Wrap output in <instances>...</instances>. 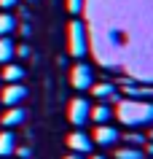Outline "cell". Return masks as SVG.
<instances>
[{
	"mask_svg": "<svg viewBox=\"0 0 153 159\" xmlns=\"http://www.w3.org/2000/svg\"><path fill=\"white\" fill-rule=\"evenodd\" d=\"M89 43L102 65L153 81V0H86Z\"/></svg>",
	"mask_w": 153,
	"mask_h": 159,
	"instance_id": "obj_1",
	"label": "cell"
},
{
	"mask_svg": "<svg viewBox=\"0 0 153 159\" xmlns=\"http://www.w3.org/2000/svg\"><path fill=\"white\" fill-rule=\"evenodd\" d=\"M116 119L126 127H151L153 124V100L142 97H121L116 102Z\"/></svg>",
	"mask_w": 153,
	"mask_h": 159,
	"instance_id": "obj_2",
	"label": "cell"
},
{
	"mask_svg": "<svg viewBox=\"0 0 153 159\" xmlns=\"http://www.w3.org/2000/svg\"><path fill=\"white\" fill-rule=\"evenodd\" d=\"M67 51H70V57H75V59H81L89 51V30L78 19L70 22V27H67Z\"/></svg>",
	"mask_w": 153,
	"mask_h": 159,
	"instance_id": "obj_3",
	"label": "cell"
},
{
	"mask_svg": "<svg viewBox=\"0 0 153 159\" xmlns=\"http://www.w3.org/2000/svg\"><path fill=\"white\" fill-rule=\"evenodd\" d=\"M89 111H91V102L86 100V97H73L67 105V119L70 124L75 127H83L86 121H89Z\"/></svg>",
	"mask_w": 153,
	"mask_h": 159,
	"instance_id": "obj_4",
	"label": "cell"
},
{
	"mask_svg": "<svg viewBox=\"0 0 153 159\" xmlns=\"http://www.w3.org/2000/svg\"><path fill=\"white\" fill-rule=\"evenodd\" d=\"M70 84L75 86V89H89V86L94 84V67L89 65V62H78L73 70H70Z\"/></svg>",
	"mask_w": 153,
	"mask_h": 159,
	"instance_id": "obj_5",
	"label": "cell"
},
{
	"mask_svg": "<svg viewBox=\"0 0 153 159\" xmlns=\"http://www.w3.org/2000/svg\"><path fill=\"white\" fill-rule=\"evenodd\" d=\"M27 97V86L22 84H6V89H3V94H0V102L3 105H19V102Z\"/></svg>",
	"mask_w": 153,
	"mask_h": 159,
	"instance_id": "obj_6",
	"label": "cell"
},
{
	"mask_svg": "<svg viewBox=\"0 0 153 159\" xmlns=\"http://www.w3.org/2000/svg\"><path fill=\"white\" fill-rule=\"evenodd\" d=\"M67 146H70L73 154H91V148H94L91 138L86 132H70L67 135Z\"/></svg>",
	"mask_w": 153,
	"mask_h": 159,
	"instance_id": "obj_7",
	"label": "cell"
},
{
	"mask_svg": "<svg viewBox=\"0 0 153 159\" xmlns=\"http://www.w3.org/2000/svg\"><path fill=\"white\" fill-rule=\"evenodd\" d=\"M118 138L121 132L110 124H97V129H94V143H100V146H116Z\"/></svg>",
	"mask_w": 153,
	"mask_h": 159,
	"instance_id": "obj_8",
	"label": "cell"
},
{
	"mask_svg": "<svg viewBox=\"0 0 153 159\" xmlns=\"http://www.w3.org/2000/svg\"><path fill=\"white\" fill-rule=\"evenodd\" d=\"M27 119V111L22 108V105H11L6 113H0V121H3V127H16V124H22Z\"/></svg>",
	"mask_w": 153,
	"mask_h": 159,
	"instance_id": "obj_9",
	"label": "cell"
},
{
	"mask_svg": "<svg viewBox=\"0 0 153 159\" xmlns=\"http://www.w3.org/2000/svg\"><path fill=\"white\" fill-rule=\"evenodd\" d=\"M89 119H94L97 124H108L113 119V108L110 102H100V105H91V111H89Z\"/></svg>",
	"mask_w": 153,
	"mask_h": 159,
	"instance_id": "obj_10",
	"label": "cell"
},
{
	"mask_svg": "<svg viewBox=\"0 0 153 159\" xmlns=\"http://www.w3.org/2000/svg\"><path fill=\"white\" fill-rule=\"evenodd\" d=\"M24 67L22 65H14V62H6V67H3V81L6 84H19L22 78H24Z\"/></svg>",
	"mask_w": 153,
	"mask_h": 159,
	"instance_id": "obj_11",
	"label": "cell"
},
{
	"mask_svg": "<svg viewBox=\"0 0 153 159\" xmlns=\"http://www.w3.org/2000/svg\"><path fill=\"white\" fill-rule=\"evenodd\" d=\"M14 51H16V43L11 41L8 35H0V65H6L14 59Z\"/></svg>",
	"mask_w": 153,
	"mask_h": 159,
	"instance_id": "obj_12",
	"label": "cell"
},
{
	"mask_svg": "<svg viewBox=\"0 0 153 159\" xmlns=\"http://www.w3.org/2000/svg\"><path fill=\"white\" fill-rule=\"evenodd\" d=\"M14 148H16V138H14V132H0V157H3V159L14 157Z\"/></svg>",
	"mask_w": 153,
	"mask_h": 159,
	"instance_id": "obj_13",
	"label": "cell"
},
{
	"mask_svg": "<svg viewBox=\"0 0 153 159\" xmlns=\"http://www.w3.org/2000/svg\"><path fill=\"white\" fill-rule=\"evenodd\" d=\"M89 89H91V94H94V97H100V100H105V102L110 100V94L116 92V86H113V84H108V81H102V84H91Z\"/></svg>",
	"mask_w": 153,
	"mask_h": 159,
	"instance_id": "obj_14",
	"label": "cell"
},
{
	"mask_svg": "<svg viewBox=\"0 0 153 159\" xmlns=\"http://www.w3.org/2000/svg\"><path fill=\"white\" fill-rule=\"evenodd\" d=\"M16 16H14V14H8V11H3V14H0V35H11L14 33V30H16Z\"/></svg>",
	"mask_w": 153,
	"mask_h": 159,
	"instance_id": "obj_15",
	"label": "cell"
},
{
	"mask_svg": "<svg viewBox=\"0 0 153 159\" xmlns=\"http://www.w3.org/2000/svg\"><path fill=\"white\" fill-rule=\"evenodd\" d=\"M116 159H145V151L142 148H134V146H124L113 154Z\"/></svg>",
	"mask_w": 153,
	"mask_h": 159,
	"instance_id": "obj_16",
	"label": "cell"
},
{
	"mask_svg": "<svg viewBox=\"0 0 153 159\" xmlns=\"http://www.w3.org/2000/svg\"><path fill=\"white\" fill-rule=\"evenodd\" d=\"M124 140H126V146H134V148H142L145 143H148V138H145L142 132H126V135H124Z\"/></svg>",
	"mask_w": 153,
	"mask_h": 159,
	"instance_id": "obj_17",
	"label": "cell"
},
{
	"mask_svg": "<svg viewBox=\"0 0 153 159\" xmlns=\"http://www.w3.org/2000/svg\"><path fill=\"white\" fill-rule=\"evenodd\" d=\"M83 3L86 0H67V11L70 14H83Z\"/></svg>",
	"mask_w": 153,
	"mask_h": 159,
	"instance_id": "obj_18",
	"label": "cell"
},
{
	"mask_svg": "<svg viewBox=\"0 0 153 159\" xmlns=\"http://www.w3.org/2000/svg\"><path fill=\"white\" fill-rule=\"evenodd\" d=\"M14 154H16L19 159H30V157H32V151L27 148V146H16V148H14Z\"/></svg>",
	"mask_w": 153,
	"mask_h": 159,
	"instance_id": "obj_19",
	"label": "cell"
},
{
	"mask_svg": "<svg viewBox=\"0 0 153 159\" xmlns=\"http://www.w3.org/2000/svg\"><path fill=\"white\" fill-rule=\"evenodd\" d=\"M14 6H19V0H0V8L3 11H11Z\"/></svg>",
	"mask_w": 153,
	"mask_h": 159,
	"instance_id": "obj_20",
	"label": "cell"
},
{
	"mask_svg": "<svg viewBox=\"0 0 153 159\" xmlns=\"http://www.w3.org/2000/svg\"><path fill=\"white\" fill-rule=\"evenodd\" d=\"M14 54H19L22 59H27V57H30V46H16V51H14Z\"/></svg>",
	"mask_w": 153,
	"mask_h": 159,
	"instance_id": "obj_21",
	"label": "cell"
},
{
	"mask_svg": "<svg viewBox=\"0 0 153 159\" xmlns=\"http://www.w3.org/2000/svg\"><path fill=\"white\" fill-rule=\"evenodd\" d=\"M19 33L24 35V38H30V35H32V27H30V25H22V27H19Z\"/></svg>",
	"mask_w": 153,
	"mask_h": 159,
	"instance_id": "obj_22",
	"label": "cell"
},
{
	"mask_svg": "<svg viewBox=\"0 0 153 159\" xmlns=\"http://www.w3.org/2000/svg\"><path fill=\"white\" fill-rule=\"evenodd\" d=\"M65 159H83V157H81V154H67Z\"/></svg>",
	"mask_w": 153,
	"mask_h": 159,
	"instance_id": "obj_23",
	"label": "cell"
},
{
	"mask_svg": "<svg viewBox=\"0 0 153 159\" xmlns=\"http://www.w3.org/2000/svg\"><path fill=\"white\" fill-rule=\"evenodd\" d=\"M145 138H148V140L153 143V127H151V129H148V135H145Z\"/></svg>",
	"mask_w": 153,
	"mask_h": 159,
	"instance_id": "obj_24",
	"label": "cell"
},
{
	"mask_svg": "<svg viewBox=\"0 0 153 159\" xmlns=\"http://www.w3.org/2000/svg\"><path fill=\"white\" fill-rule=\"evenodd\" d=\"M91 159H108V157H102V154H94V157Z\"/></svg>",
	"mask_w": 153,
	"mask_h": 159,
	"instance_id": "obj_25",
	"label": "cell"
},
{
	"mask_svg": "<svg viewBox=\"0 0 153 159\" xmlns=\"http://www.w3.org/2000/svg\"><path fill=\"white\" fill-rule=\"evenodd\" d=\"M27 3H32V0H27Z\"/></svg>",
	"mask_w": 153,
	"mask_h": 159,
	"instance_id": "obj_26",
	"label": "cell"
}]
</instances>
